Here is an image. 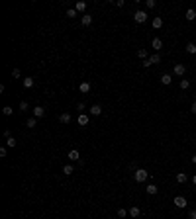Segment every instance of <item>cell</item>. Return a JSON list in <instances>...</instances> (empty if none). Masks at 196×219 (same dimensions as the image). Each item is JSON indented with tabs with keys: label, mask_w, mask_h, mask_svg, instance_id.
Listing matches in <instances>:
<instances>
[{
	"label": "cell",
	"mask_w": 196,
	"mask_h": 219,
	"mask_svg": "<svg viewBox=\"0 0 196 219\" xmlns=\"http://www.w3.org/2000/svg\"><path fill=\"white\" fill-rule=\"evenodd\" d=\"M137 57L143 59V61H145V59H149V55H147V51H145V49H137Z\"/></svg>",
	"instance_id": "d4e9b609"
},
{
	"label": "cell",
	"mask_w": 196,
	"mask_h": 219,
	"mask_svg": "<svg viewBox=\"0 0 196 219\" xmlns=\"http://www.w3.org/2000/svg\"><path fill=\"white\" fill-rule=\"evenodd\" d=\"M16 143H18V141H16L14 137H8V139H6V147H10V149H14Z\"/></svg>",
	"instance_id": "484cf974"
},
{
	"label": "cell",
	"mask_w": 196,
	"mask_h": 219,
	"mask_svg": "<svg viewBox=\"0 0 196 219\" xmlns=\"http://www.w3.org/2000/svg\"><path fill=\"white\" fill-rule=\"evenodd\" d=\"M12 76H14V78H20V76H22V72H20V68H14V71H12Z\"/></svg>",
	"instance_id": "d6a6232c"
},
{
	"label": "cell",
	"mask_w": 196,
	"mask_h": 219,
	"mask_svg": "<svg viewBox=\"0 0 196 219\" xmlns=\"http://www.w3.org/2000/svg\"><path fill=\"white\" fill-rule=\"evenodd\" d=\"M153 28H155V29H159V28H163V20L159 18V16H157V18H153Z\"/></svg>",
	"instance_id": "7402d4cb"
},
{
	"label": "cell",
	"mask_w": 196,
	"mask_h": 219,
	"mask_svg": "<svg viewBox=\"0 0 196 219\" xmlns=\"http://www.w3.org/2000/svg\"><path fill=\"white\" fill-rule=\"evenodd\" d=\"M24 88H34V84H35V80H34V78H31V76H28V78H24Z\"/></svg>",
	"instance_id": "e0dca14e"
},
{
	"label": "cell",
	"mask_w": 196,
	"mask_h": 219,
	"mask_svg": "<svg viewBox=\"0 0 196 219\" xmlns=\"http://www.w3.org/2000/svg\"><path fill=\"white\" fill-rule=\"evenodd\" d=\"M194 33H196V29H194Z\"/></svg>",
	"instance_id": "ab89813d"
},
{
	"label": "cell",
	"mask_w": 196,
	"mask_h": 219,
	"mask_svg": "<svg viewBox=\"0 0 196 219\" xmlns=\"http://www.w3.org/2000/svg\"><path fill=\"white\" fill-rule=\"evenodd\" d=\"M190 111H192V114H196V102H194L192 106H190Z\"/></svg>",
	"instance_id": "8d00e7d4"
},
{
	"label": "cell",
	"mask_w": 196,
	"mask_h": 219,
	"mask_svg": "<svg viewBox=\"0 0 196 219\" xmlns=\"http://www.w3.org/2000/svg\"><path fill=\"white\" fill-rule=\"evenodd\" d=\"M124 4H126L124 0H116V6H118V8H124Z\"/></svg>",
	"instance_id": "d590c367"
},
{
	"label": "cell",
	"mask_w": 196,
	"mask_h": 219,
	"mask_svg": "<svg viewBox=\"0 0 196 219\" xmlns=\"http://www.w3.org/2000/svg\"><path fill=\"white\" fill-rule=\"evenodd\" d=\"M102 114V106L100 104H92L90 106V115H100Z\"/></svg>",
	"instance_id": "ba28073f"
},
{
	"label": "cell",
	"mask_w": 196,
	"mask_h": 219,
	"mask_svg": "<svg viewBox=\"0 0 196 219\" xmlns=\"http://www.w3.org/2000/svg\"><path fill=\"white\" fill-rule=\"evenodd\" d=\"M26 125H28V127H30V129H34V127H35V125H38V119H35V117H30V119H28V121H26Z\"/></svg>",
	"instance_id": "603a6c76"
},
{
	"label": "cell",
	"mask_w": 196,
	"mask_h": 219,
	"mask_svg": "<svg viewBox=\"0 0 196 219\" xmlns=\"http://www.w3.org/2000/svg\"><path fill=\"white\" fill-rule=\"evenodd\" d=\"M159 63H161V55H159V53H155V55H151L149 59H145L141 65L147 68V67H151V65H159Z\"/></svg>",
	"instance_id": "3957f363"
},
{
	"label": "cell",
	"mask_w": 196,
	"mask_h": 219,
	"mask_svg": "<svg viewBox=\"0 0 196 219\" xmlns=\"http://www.w3.org/2000/svg\"><path fill=\"white\" fill-rule=\"evenodd\" d=\"M186 20H188V22L196 20V10H194V8H188V10H186Z\"/></svg>",
	"instance_id": "ac0fdd59"
},
{
	"label": "cell",
	"mask_w": 196,
	"mask_h": 219,
	"mask_svg": "<svg viewBox=\"0 0 196 219\" xmlns=\"http://www.w3.org/2000/svg\"><path fill=\"white\" fill-rule=\"evenodd\" d=\"M190 161H192V164H196V154H194V157H192V158H190Z\"/></svg>",
	"instance_id": "74e56055"
},
{
	"label": "cell",
	"mask_w": 196,
	"mask_h": 219,
	"mask_svg": "<svg viewBox=\"0 0 196 219\" xmlns=\"http://www.w3.org/2000/svg\"><path fill=\"white\" fill-rule=\"evenodd\" d=\"M145 6L149 8V10H153V8L157 6V2H155V0H147V2H145Z\"/></svg>",
	"instance_id": "4dcf8cb0"
},
{
	"label": "cell",
	"mask_w": 196,
	"mask_h": 219,
	"mask_svg": "<svg viewBox=\"0 0 196 219\" xmlns=\"http://www.w3.org/2000/svg\"><path fill=\"white\" fill-rule=\"evenodd\" d=\"M78 90H81L82 94H88V92H90V82H81V86H78Z\"/></svg>",
	"instance_id": "9a60e30c"
},
{
	"label": "cell",
	"mask_w": 196,
	"mask_h": 219,
	"mask_svg": "<svg viewBox=\"0 0 196 219\" xmlns=\"http://www.w3.org/2000/svg\"><path fill=\"white\" fill-rule=\"evenodd\" d=\"M77 14H78V12H77L75 8H69V10H67V18H75Z\"/></svg>",
	"instance_id": "f546056e"
},
{
	"label": "cell",
	"mask_w": 196,
	"mask_h": 219,
	"mask_svg": "<svg viewBox=\"0 0 196 219\" xmlns=\"http://www.w3.org/2000/svg\"><path fill=\"white\" fill-rule=\"evenodd\" d=\"M59 121H61V123H71V121H73V117H71V114H67V111H65V114H61L59 115Z\"/></svg>",
	"instance_id": "8fae6325"
},
{
	"label": "cell",
	"mask_w": 196,
	"mask_h": 219,
	"mask_svg": "<svg viewBox=\"0 0 196 219\" xmlns=\"http://www.w3.org/2000/svg\"><path fill=\"white\" fill-rule=\"evenodd\" d=\"M192 184H194V186H196V174H194V176H192Z\"/></svg>",
	"instance_id": "f35d334b"
},
{
	"label": "cell",
	"mask_w": 196,
	"mask_h": 219,
	"mask_svg": "<svg viewBox=\"0 0 196 219\" xmlns=\"http://www.w3.org/2000/svg\"><path fill=\"white\" fill-rule=\"evenodd\" d=\"M147 178H149V172H147L145 168H135V172H134V180H135V182H145Z\"/></svg>",
	"instance_id": "6da1fadb"
},
{
	"label": "cell",
	"mask_w": 196,
	"mask_h": 219,
	"mask_svg": "<svg viewBox=\"0 0 196 219\" xmlns=\"http://www.w3.org/2000/svg\"><path fill=\"white\" fill-rule=\"evenodd\" d=\"M173 204H174V207H178V209H184V207L188 205V201H186V197H184V196H177L173 200Z\"/></svg>",
	"instance_id": "277c9868"
},
{
	"label": "cell",
	"mask_w": 196,
	"mask_h": 219,
	"mask_svg": "<svg viewBox=\"0 0 196 219\" xmlns=\"http://www.w3.org/2000/svg\"><path fill=\"white\" fill-rule=\"evenodd\" d=\"M128 215H130V211H128V209H124V207H120V209H118V217L124 219V217H128Z\"/></svg>",
	"instance_id": "83f0119b"
},
{
	"label": "cell",
	"mask_w": 196,
	"mask_h": 219,
	"mask_svg": "<svg viewBox=\"0 0 196 219\" xmlns=\"http://www.w3.org/2000/svg\"><path fill=\"white\" fill-rule=\"evenodd\" d=\"M20 110H22V111H28V110H30L28 102H24V100H22V102H20Z\"/></svg>",
	"instance_id": "1f68e13d"
},
{
	"label": "cell",
	"mask_w": 196,
	"mask_h": 219,
	"mask_svg": "<svg viewBox=\"0 0 196 219\" xmlns=\"http://www.w3.org/2000/svg\"><path fill=\"white\" fill-rule=\"evenodd\" d=\"M84 108H86V106H84V102H78V104H77V110H78V111H82Z\"/></svg>",
	"instance_id": "e575fe53"
},
{
	"label": "cell",
	"mask_w": 196,
	"mask_h": 219,
	"mask_svg": "<svg viewBox=\"0 0 196 219\" xmlns=\"http://www.w3.org/2000/svg\"><path fill=\"white\" fill-rule=\"evenodd\" d=\"M45 115V110H43V106H35L34 108V117L38 119V117H43Z\"/></svg>",
	"instance_id": "52a82bcc"
},
{
	"label": "cell",
	"mask_w": 196,
	"mask_h": 219,
	"mask_svg": "<svg viewBox=\"0 0 196 219\" xmlns=\"http://www.w3.org/2000/svg\"><path fill=\"white\" fill-rule=\"evenodd\" d=\"M75 10H77V12H84V10H86V2H82V0H81V2H77L75 4Z\"/></svg>",
	"instance_id": "44dd1931"
},
{
	"label": "cell",
	"mask_w": 196,
	"mask_h": 219,
	"mask_svg": "<svg viewBox=\"0 0 196 219\" xmlns=\"http://www.w3.org/2000/svg\"><path fill=\"white\" fill-rule=\"evenodd\" d=\"M173 82V76L169 72H165V74H161V84H165V86H169V84Z\"/></svg>",
	"instance_id": "30bf717a"
},
{
	"label": "cell",
	"mask_w": 196,
	"mask_h": 219,
	"mask_svg": "<svg viewBox=\"0 0 196 219\" xmlns=\"http://www.w3.org/2000/svg\"><path fill=\"white\" fill-rule=\"evenodd\" d=\"M147 18H149V14H147L145 10H137V12L134 14L135 24H145V22H147Z\"/></svg>",
	"instance_id": "7a4b0ae2"
},
{
	"label": "cell",
	"mask_w": 196,
	"mask_h": 219,
	"mask_svg": "<svg viewBox=\"0 0 196 219\" xmlns=\"http://www.w3.org/2000/svg\"><path fill=\"white\" fill-rule=\"evenodd\" d=\"M81 24H82V25H90V24H92V16H90V14H84L82 18H81Z\"/></svg>",
	"instance_id": "5bb4252c"
},
{
	"label": "cell",
	"mask_w": 196,
	"mask_h": 219,
	"mask_svg": "<svg viewBox=\"0 0 196 219\" xmlns=\"http://www.w3.org/2000/svg\"><path fill=\"white\" fill-rule=\"evenodd\" d=\"M173 72L177 74V76H184V72H186V65H182V63H177L173 68Z\"/></svg>",
	"instance_id": "5b68a950"
},
{
	"label": "cell",
	"mask_w": 196,
	"mask_h": 219,
	"mask_svg": "<svg viewBox=\"0 0 196 219\" xmlns=\"http://www.w3.org/2000/svg\"><path fill=\"white\" fill-rule=\"evenodd\" d=\"M188 219H196V209H190L188 211Z\"/></svg>",
	"instance_id": "836d02e7"
},
{
	"label": "cell",
	"mask_w": 196,
	"mask_h": 219,
	"mask_svg": "<svg viewBox=\"0 0 196 219\" xmlns=\"http://www.w3.org/2000/svg\"><path fill=\"white\" fill-rule=\"evenodd\" d=\"M151 47L155 51H159V49H163V41L159 39V37H153V41H151Z\"/></svg>",
	"instance_id": "9c48e42d"
},
{
	"label": "cell",
	"mask_w": 196,
	"mask_h": 219,
	"mask_svg": "<svg viewBox=\"0 0 196 219\" xmlns=\"http://www.w3.org/2000/svg\"><path fill=\"white\" fill-rule=\"evenodd\" d=\"M145 192H147L149 196H155L157 192H159V188H157L155 184H147V186H145Z\"/></svg>",
	"instance_id": "7c38bea8"
},
{
	"label": "cell",
	"mask_w": 196,
	"mask_h": 219,
	"mask_svg": "<svg viewBox=\"0 0 196 219\" xmlns=\"http://www.w3.org/2000/svg\"><path fill=\"white\" fill-rule=\"evenodd\" d=\"M67 158L69 161H78V158H81V153H78L77 149H71V151L67 153Z\"/></svg>",
	"instance_id": "8992f818"
},
{
	"label": "cell",
	"mask_w": 196,
	"mask_h": 219,
	"mask_svg": "<svg viewBox=\"0 0 196 219\" xmlns=\"http://www.w3.org/2000/svg\"><path fill=\"white\" fill-rule=\"evenodd\" d=\"M77 123H78V125H86V123H88V115L81 114V115L77 117Z\"/></svg>",
	"instance_id": "d6986e66"
},
{
	"label": "cell",
	"mask_w": 196,
	"mask_h": 219,
	"mask_svg": "<svg viewBox=\"0 0 196 219\" xmlns=\"http://www.w3.org/2000/svg\"><path fill=\"white\" fill-rule=\"evenodd\" d=\"M128 211H130V217H134V219H135V217H139V213H141V211H139V207H137V205H131Z\"/></svg>",
	"instance_id": "4fadbf2b"
},
{
	"label": "cell",
	"mask_w": 196,
	"mask_h": 219,
	"mask_svg": "<svg viewBox=\"0 0 196 219\" xmlns=\"http://www.w3.org/2000/svg\"><path fill=\"white\" fill-rule=\"evenodd\" d=\"M73 172H75V166H73V164H65V166H63V174L65 176H71Z\"/></svg>",
	"instance_id": "2e32d148"
},
{
	"label": "cell",
	"mask_w": 196,
	"mask_h": 219,
	"mask_svg": "<svg viewBox=\"0 0 196 219\" xmlns=\"http://www.w3.org/2000/svg\"><path fill=\"white\" fill-rule=\"evenodd\" d=\"M186 51L190 53V55H196V43H188L186 45Z\"/></svg>",
	"instance_id": "4316f807"
},
{
	"label": "cell",
	"mask_w": 196,
	"mask_h": 219,
	"mask_svg": "<svg viewBox=\"0 0 196 219\" xmlns=\"http://www.w3.org/2000/svg\"><path fill=\"white\" fill-rule=\"evenodd\" d=\"M186 180H188L186 172H178V174H177V182H178V184H184V182H186Z\"/></svg>",
	"instance_id": "ffe728a7"
},
{
	"label": "cell",
	"mask_w": 196,
	"mask_h": 219,
	"mask_svg": "<svg viewBox=\"0 0 196 219\" xmlns=\"http://www.w3.org/2000/svg\"><path fill=\"white\" fill-rule=\"evenodd\" d=\"M178 86H181V90H188V88H190V80H186V78H182Z\"/></svg>",
	"instance_id": "cb8c5ba5"
},
{
	"label": "cell",
	"mask_w": 196,
	"mask_h": 219,
	"mask_svg": "<svg viewBox=\"0 0 196 219\" xmlns=\"http://www.w3.org/2000/svg\"><path fill=\"white\" fill-rule=\"evenodd\" d=\"M2 114H4V115H12V114H14V110L10 108V106H4V108H2Z\"/></svg>",
	"instance_id": "f1b7e54d"
}]
</instances>
